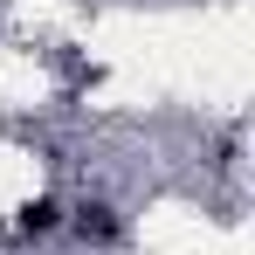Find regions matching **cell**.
Returning a JSON list of instances; mask_svg holds the SVG:
<instances>
[{"label":"cell","instance_id":"1","mask_svg":"<svg viewBox=\"0 0 255 255\" xmlns=\"http://www.w3.org/2000/svg\"><path fill=\"white\" fill-rule=\"evenodd\" d=\"M55 228H62V200H55V193H35V200L21 207V221H14V235H28V242H42Z\"/></svg>","mask_w":255,"mask_h":255},{"label":"cell","instance_id":"2","mask_svg":"<svg viewBox=\"0 0 255 255\" xmlns=\"http://www.w3.org/2000/svg\"><path fill=\"white\" fill-rule=\"evenodd\" d=\"M76 235L83 242H125V221H118V207H104V200H83L76 207Z\"/></svg>","mask_w":255,"mask_h":255}]
</instances>
